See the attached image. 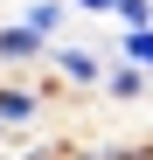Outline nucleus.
Instances as JSON below:
<instances>
[{
  "label": "nucleus",
  "instance_id": "obj_1",
  "mask_svg": "<svg viewBox=\"0 0 153 160\" xmlns=\"http://www.w3.org/2000/svg\"><path fill=\"white\" fill-rule=\"evenodd\" d=\"M49 70H56L76 98H91V91H105V70H111V63L97 56L91 42H56V49H49Z\"/></svg>",
  "mask_w": 153,
  "mask_h": 160
},
{
  "label": "nucleus",
  "instance_id": "obj_2",
  "mask_svg": "<svg viewBox=\"0 0 153 160\" xmlns=\"http://www.w3.org/2000/svg\"><path fill=\"white\" fill-rule=\"evenodd\" d=\"M42 112H49L42 84H28V77H0V125H7V139L28 132V125H42Z\"/></svg>",
  "mask_w": 153,
  "mask_h": 160
},
{
  "label": "nucleus",
  "instance_id": "obj_3",
  "mask_svg": "<svg viewBox=\"0 0 153 160\" xmlns=\"http://www.w3.org/2000/svg\"><path fill=\"white\" fill-rule=\"evenodd\" d=\"M49 49H56V42H49V35H35V28H28L21 14H14V21H0V77L49 63Z\"/></svg>",
  "mask_w": 153,
  "mask_h": 160
},
{
  "label": "nucleus",
  "instance_id": "obj_4",
  "mask_svg": "<svg viewBox=\"0 0 153 160\" xmlns=\"http://www.w3.org/2000/svg\"><path fill=\"white\" fill-rule=\"evenodd\" d=\"M146 84H153V77H146L139 63H125V56L105 70V98H118V104H139V98H146Z\"/></svg>",
  "mask_w": 153,
  "mask_h": 160
},
{
  "label": "nucleus",
  "instance_id": "obj_5",
  "mask_svg": "<svg viewBox=\"0 0 153 160\" xmlns=\"http://www.w3.org/2000/svg\"><path fill=\"white\" fill-rule=\"evenodd\" d=\"M21 21H28L35 35L56 42V35H63V21H70V0H28V7H21Z\"/></svg>",
  "mask_w": 153,
  "mask_h": 160
},
{
  "label": "nucleus",
  "instance_id": "obj_6",
  "mask_svg": "<svg viewBox=\"0 0 153 160\" xmlns=\"http://www.w3.org/2000/svg\"><path fill=\"white\" fill-rule=\"evenodd\" d=\"M118 56L139 63V70L153 77V28H118Z\"/></svg>",
  "mask_w": 153,
  "mask_h": 160
},
{
  "label": "nucleus",
  "instance_id": "obj_7",
  "mask_svg": "<svg viewBox=\"0 0 153 160\" xmlns=\"http://www.w3.org/2000/svg\"><path fill=\"white\" fill-rule=\"evenodd\" d=\"M111 21H118V28H153V0H118Z\"/></svg>",
  "mask_w": 153,
  "mask_h": 160
},
{
  "label": "nucleus",
  "instance_id": "obj_8",
  "mask_svg": "<svg viewBox=\"0 0 153 160\" xmlns=\"http://www.w3.org/2000/svg\"><path fill=\"white\" fill-rule=\"evenodd\" d=\"M70 7H76V14H111L118 0H70Z\"/></svg>",
  "mask_w": 153,
  "mask_h": 160
}]
</instances>
